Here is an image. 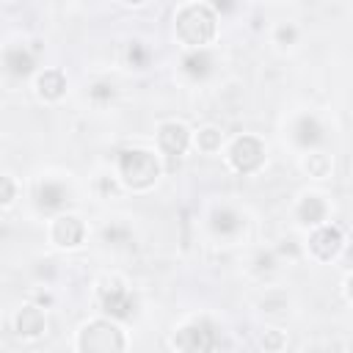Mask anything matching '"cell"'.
<instances>
[{
    "instance_id": "6da1fadb",
    "label": "cell",
    "mask_w": 353,
    "mask_h": 353,
    "mask_svg": "<svg viewBox=\"0 0 353 353\" xmlns=\"http://www.w3.org/2000/svg\"><path fill=\"white\" fill-rule=\"evenodd\" d=\"M174 36L188 50L207 47L218 36V14L207 3H185L174 14Z\"/></svg>"
},
{
    "instance_id": "7a4b0ae2",
    "label": "cell",
    "mask_w": 353,
    "mask_h": 353,
    "mask_svg": "<svg viewBox=\"0 0 353 353\" xmlns=\"http://www.w3.org/2000/svg\"><path fill=\"white\" fill-rule=\"evenodd\" d=\"M160 157L152 149H124L116 157V176L127 190H149L160 179Z\"/></svg>"
},
{
    "instance_id": "3957f363",
    "label": "cell",
    "mask_w": 353,
    "mask_h": 353,
    "mask_svg": "<svg viewBox=\"0 0 353 353\" xmlns=\"http://www.w3.org/2000/svg\"><path fill=\"white\" fill-rule=\"evenodd\" d=\"M74 347L83 350V353H116V350H124L127 347V336L116 325L113 317L110 320L108 317H97V320H88L77 331Z\"/></svg>"
},
{
    "instance_id": "277c9868",
    "label": "cell",
    "mask_w": 353,
    "mask_h": 353,
    "mask_svg": "<svg viewBox=\"0 0 353 353\" xmlns=\"http://www.w3.org/2000/svg\"><path fill=\"white\" fill-rule=\"evenodd\" d=\"M97 301L113 320H132L138 312V298L121 276H102L97 281Z\"/></svg>"
},
{
    "instance_id": "5b68a950",
    "label": "cell",
    "mask_w": 353,
    "mask_h": 353,
    "mask_svg": "<svg viewBox=\"0 0 353 353\" xmlns=\"http://www.w3.org/2000/svg\"><path fill=\"white\" fill-rule=\"evenodd\" d=\"M171 347H174V350H185V353L218 350V347H221V328H218V323H212L210 317H193V320L182 323V325L174 331Z\"/></svg>"
},
{
    "instance_id": "8992f818",
    "label": "cell",
    "mask_w": 353,
    "mask_h": 353,
    "mask_svg": "<svg viewBox=\"0 0 353 353\" xmlns=\"http://www.w3.org/2000/svg\"><path fill=\"white\" fill-rule=\"evenodd\" d=\"M265 157H268V149H265V141L251 135V132H243L237 135L229 146H226V163L232 171L237 174H256L262 165H265Z\"/></svg>"
},
{
    "instance_id": "52a82bcc",
    "label": "cell",
    "mask_w": 353,
    "mask_h": 353,
    "mask_svg": "<svg viewBox=\"0 0 353 353\" xmlns=\"http://www.w3.org/2000/svg\"><path fill=\"white\" fill-rule=\"evenodd\" d=\"M306 248H309V254H312L317 262H331V259H336L339 251L345 248V232H342L336 223H331V221L317 223V226H312V232H309Z\"/></svg>"
},
{
    "instance_id": "ba28073f",
    "label": "cell",
    "mask_w": 353,
    "mask_h": 353,
    "mask_svg": "<svg viewBox=\"0 0 353 353\" xmlns=\"http://www.w3.org/2000/svg\"><path fill=\"white\" fill-rule=\"evenodd\" d=\"M154 141H157V152L165 154V157H179L185 154L190 146H193V132L185 121H176V119H168V121H160L157 124V132H154Z\"/></svg>"
},
{
    "instance_id": "9c48e42d",
    "label": "cell",
    "mask_w": 353,
    "mask_h": 353,
    "mask_svg": "<svg viewBox=\"0 0 353 353\" xmlns=\"http://www.w3.org/2000/svg\"><path fill=\"white\" fill-rule=\"evenodd\" d=\"M50 243L58 245V248H80L85 243V223L72 215V212H58L52 221H50Z\"/></svg>"
},
{
    "instance_id": "30bf717a",
    "label": "cell",
    "mask_w": 353,
    "mask_h": 353,
    "mask_svg": "<svg viewBox=\"0 0 353 353\" xmlns=\"http://www.w3.org/2000/svg\"><path fill=\"white\" fill-rule=\"evenodd\" d=\"M325 130H323V121L314 116V113H298L295 119H292V124H290V138H292V143L298 146V149H303V152H309V149H317L320 143H323V135Z\"/></svg>"
},
{
    "instance_id": "8fae6325",
    "label": "cell",
    "mask_w": 353,
    "mask_h": 353,
    "mask_svg": "<svg viewBox=\"0 0 353 353\" xmlns=\"http://www.w3.org/2000/svg\"><path fill=\"white\" fill-rule=\"evenodd\" d=\"M33 201L41 212H58L69 201V185L63 179H52V176L39 179L33 188Z\"/></svg>"
},
{
    "instance_id": "7c38bea8",
    "label": "cell",
    "mask_w": 353,
    "mask_h": 353,
    "mask_svg": "<svg viewBox=\"0 0 353 353\" xmlns=\"http://www.w3.org/2000/svg\"><path fill=\"white\" fill-rule=\"evenodd\" d=\"M328 212H331V204L317 190H309V193H303L295 201V221L301 226H306V229H312L317 223H325L328 221Z\"/></svg>"
},
{
    "instance_id": "4fadbf2b",
    "label": "cell",
    "mask_w": 353,
    "mask_h": 353,
    "mask_svg": "<svg viewBox=\"0 0 353 353\" xmlns=\"http://www.w3.org/2000/svg\"><path fill=\"white\" fill-rule=\"evenodd\" d=\"M0 66H3L6 74L22 80V77H28V74L36 72V55L30 52L28 44H11V47L3 50V55H0Z\"/></svg>"
},
{
    "instance_id": "5bb4252c",
    "label": "cell",
    "mask_w": 353,
    "mask_h": 353,
    "mask_svg": "<svg viewBox=\"0 0 353 353\" xmlns=\"http://www.w3.org/2000/svg\"><path fill=\"white\" fill-rule=\"evenodd\" d=\"M207 226H210V232H212L215 237H221V240H229V237H237V234L243 232L245 221H243V215H240L234 207H226V204H221V207H212Z\"/></svg>"
},
{
    "instance_id": "9a60e30c",
    "label": "cell",
    "mask_w": 353,
    "mask_h": 353,
    "mask_svg": "<svg viewBox=\"0 0 353 353\" xmlns=\"http://www.w3.org/2000/svg\"><path fill=\"white\" fill-rule=\"evenodd\" d=\"M47 328V317H44V306L39 303H25L17 309L14 314V331L17 336H25V339H36L41 336Z\"/></svg>"
},
{
    "instance_id": "2e32d148",
    "label": "cell",
    "mask_w": 353,
    "mask_h": 353,
    "mask_svg": "<svg viewBox=\"0 0 353 353\" xmlns=\"http://www.w3.org/2000/svg\"><path fill=\"white\" fill-rule=\"evenodd\" d=\"M215 66V58L207 47H199V50H188L179 61V69L182 74H188L190 80H204Z\"/></svg>"
},
{
    "instance_id": "e0dca14e",
    "label": "cell",
    "mask_w": 353,
    "mask_h": 353,
    "mask_svg": "<svg viewBox=\"0 0 353 353\" xmlns=\"http://www.w3.org/2000/svg\"><path fill=\"white\" fill-rule=\"evenodd\" d=\"M36 94L44 102H58L66 94V74L61 69H44L36 74Z\"/></svg>"
},
{
    "instance_id": "ac0fdd59",
    "label": "cell",
    "mask_w": 353,
    "mask_h": 353,
    "mask_svg": "<svg viewBox=\"0 0 353 353\" xmlns=\"http://www.w3.org/2000/svg\"><path fill=\"white\" fill-rule=\"evenodd\" d=\"M301 168H303L309 176H314V179H325V176H331V171H334V157L325 154V152H320V149H309V152L301 157Z\"/></svg>"
},
{
    "instance_id": "d6986e66",
    "label": "cell",
    "mask_w": 353,
    "mask_h": 353,
    "mask_svg": "<svg viewBox=\"0 0 353 353\" xmlns=\"http://www.w3.org/2000/svg\"><path fill=\"white\" fill-rule=\"evenodd\" d=\"M193 146H196L199 152H204V154L221 152V146H223V132H221V127H215V124L199 127V130L193 132Z\"/></svg>"
},
{
    "instance_id": "ffe728a7",
    "label": "cell",
    "mask_w": 353,
    "mask_h": 353,
    "mask_svg": "<svg viewBox=\"0 0 353 353\" xmlns=\"http://www.w3.org/2000/svg\"><path fill=\"white\" fill-rule=\"evenodd\" d=\"M298 28L292 25V22H279L276 28H273V44H279V47H292L295 41H298Z\"/></svg>"
},
{
    "instance_id": "44dd1931",
    "label": "cell",
    "mask_w": 353,
    "mask_h": 353,
    "mask_svg": "<svg viewBox=\"0 0 353 353\" xmlns=\"http://www.w3.org/2000/svg\"><path fill=\"white\" fill-rule=\"evenodd\" d=\"M102 237H105V243H108V245H127V243H132V232H130L127 226H119V223L105 226Z\"/></svg>"
},
{
    "instance_id": "7402d4cb",
    "label": "cell",
    "mask_w": 353,
    "mask_h": 353,
    "mask_svg": "<svg viewBox=\"0 0 353 353\" xmlns=\"http://www.w3.org/2000/svg\"><path fill=\"white\" fill-rule=\"evenodd\" d=\"M97 190H99L102 199H110V196H119L121 182H119L116 174H102V176H97Z\"/></svg>"
},
{
    "instance_id": "603a6c76",
    "label": "cell",
    "mask_w": 353,
    "mask_h": 353,
    "mask_svg": "<svg viewBox=\"0 0 353 353\" xmlns=\"http://www.w3.org/2000/svg\"><path fill=\"white\" fill-rule=\"evenodd\" d=\"M287 295L284 292H279V290H270V292H265V298H262V312H281V309H287Z\"/></svg>"
},
{
    "instance_id": "cb8c5ba5",
    "label": "cell",
    "mask_w": 353,
    "mask_h": 353,
    "mask_svg": "<svg viewBox=\"0 0 353 353\" xmlns=\"http://www.w3.org/2000/svg\"><path fill=\"white\" fill-rule=\"evenodd\" d=\"M14 199H17V182L11 174L0 171V207H8Z\"/></svg>"
},
{
    "instance_id": "d4e9b609",
    "label": "cell",
    "mask_w": 353,
    "mask_h": 353,
    "mask_svg": "<svg viewBox=\"0 0 353 353\" xmlns=\"http://www.w3.org/2000/svg\"><path fill=\"white\" fill-rule=\"evenodd\" d=\"M259 345H262L265 350H281V347L287 345V336H284V334H281L279 328H268V331L262 334Z\"/></svg>"
},
{
    "instance_id": "484cf974",
    "label": "cell",
    "mask_w": 353,
    "mask_h": 353,
    "mask_svg": "<svg viewBox=\"0 0 353 353\" xmlns=\"http://www.w3.org/2000/svg\"><path fill=\"white\" fill-rule=\"evenodd\" d=\"M127 61H130L135 69H143V66H146V61H149V50H146L141 41H132V44H130V50H127Z\"/></svg>"
},
{
    "instance_id": "4316f807",
    "label": "cell",
    "mask_w": 353,
    "mask_h": 353,
    "mask_svg": "<svg viewBox=\"0 0 353 353\" xmlns=\"http://www.w3.org/2000/svg\"><path fill=\"white\" fill-rule=\"evenodd\" d=\"M113 94H116V88H113L110 83H94V85L88 88V97H91L97 105L110 102V99H113Z\"/></svg>"
},
{
    "instance_id": "83f0119b",
    "label": "cell",
    "mask_w": 353,
    "mask_h": 353,
    "mask_svg": "<svg viewBox=\"0 0 353 353\" xmlns=\"http://www.w3.org/2000/svg\"><path fill=\"white\" fill-rule=\"evenodd\" d=\"M254 270L256 273H270V270H276V254L273 251H262L259 256H256V265H254Z\"/></svg>"
},
{
    "instance_id": "f1b7e54d",
    "label": "cell",
    "mask_w": 353,
    "mask_h": 353,
    "mask_svg": "<svg viewBox=\"0 0 353 353\" xmlns=\"http://www.w3.org/2000/svg\"><path fill=\"white\" fill-rule=\"evenodd\" d=\"M207 6L218 14V11H232V8H234V0H210Z\"/></svg>"
},
{
    "instance_id": "f546056e",
    "label": "cell",
    "mask_w": 353,
    "mask_h": 353,
    "mask_svg": "<svg viewBox=\"0 0 353 353\" xmlns=\"http://www.w3.org/2000/svg\"><path fill=\"white\" fill-rule=\"evenodd\" d=\"M121 3H127V6H143L146 0H121Z\"/></svg>"
}]
</instances>
